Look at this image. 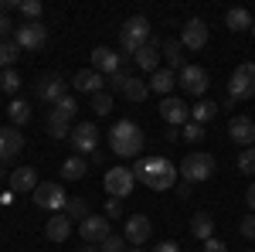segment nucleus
Listing matches in <instances>:
<instances>
[{
	"instance_id": "nucleus-1",
	"label": "nucleus",
	"mask_w": 255,
	"mask_h": 252,
	"mask_svg": "<svg viewBox=\"0 0 255 252\" xmlns=\"http://www.w3.org/2000/svg\"><path fill=\"white\" fill-rule=\"evenodd\" d=\"M129 171H133V177L143 181L150 191H170L174 181H177V167L167 157H139Z\"/></svg>"
},
{
	"instance_id": "nucleus-2",
	"label": "nucleus",
	"mask_w": 255,
	"mask_h": 252,
	"mask_svg": "<svg viewBox=\"0 0 255 252\" xmlns=\"http://www.w3.org/2000/svg\"><path fill=\"white\" fill-rule=\"evenodd\" d=\"M143 130H139L133 119H119V123H113L109 126V150L116 157H139V150H143Z\"/></svg>"
},
{
	"instance_id": "nucleus-3",
	"label": "nucleus",
	"mask_w": 255,
	"mask_h": 252,
	"mask_svg": "<svg viewBox=\"0 0 255 252\" xmlns=\"http://www.w3.org/2000/svg\"><path fill=\"white\" fill-rule=\"evenodd\" d=\"M146 41H150V20L143 17V14L123 20V27H119V48H123L126 55H136Z\"/></svg>"
},
{
	"instance_id": "nucleus-4",
	"label": "nucleus",
	"mask_w": 255,
	"mask_h": 252,
	"mask_svg": "<svg viewBox=\"0 0 255 252\" xmlns=\"http://www.w3.org/2000/svg\"><path fill=\"white\" fill-rule=\"evenodd\" d=\"M215 167H218V160L211 154H187L180 164H177V174L184 177L187 184H201V181H208V177L215 174Z\"/></svg>"
},
{
	"instance_id": "nucleus-5",
	"label": "nucleus",
	"mask_w": 255,
	"mask_h": 252,
	"mask_svg": "<svg viewBox=\"0 0 255 252\" xmlns=\"http://www.w3.org/2000/svg\"><path fill=\"white\" fill-rule=\"evenodd\" d=\"M252 96H255V61H245L228 78V106L245 102V99H252Z\"/></svg>"
},
{
	"instance_id": "nucleus-6",
	"label": "nucleus",
	"mask_w": 255,
	"mask_h": 252,
	"mask_svg": "<svg viewBox=\"0 0 255 252\" xmlns=\"http://www.w3.org/2000/svg\"><path fill=\"white\" fill-rule=\"evenodd\" d=\"M14 41L20 44V51H41L48 44V27L41 20H27V24H17L14 31Z\"/></svg>"
},
{
	"instance_id": "nucleus-7",
	"label": "nucleus",
	"mask_w": 255,
	"mask_h": 252,
	"mask_svg": "<svg viewBox=\"0 0 255 252\" xmlns=\"http://www.w3.org/2000/svg\"><path fill=\"white\" fill-rule=\"evenodd\" d=\"M177 85L187 92V96H204L208 92V85H211V78H208V72L201 68V65H184L180 72H177Z\"/></svg>"
},
{
	"instance_id": "nucleus-8",
	"label": "nucleus",
	"mask_w": 255,
	"mask_h": 252,
	"mask_svg": "<svg viewBox=\"0 0 255 252\" xmlns=\"http://www.w3.org/2000/svg\"><path fill=\"white\" fill-rule=\"evenodd\" d=\"M34 198V205L44 208V212H65V205H68V198H65V188L55 184V181H44L38 184V191L31 194Z\"/></svg>"
},
{
	"instance_id": "nucleus-9",
	"label": "nucleus",
	"mask_w": 255,
	"mask_h": 252,
	"mask_svg": "<svg viewBox=\"0 0 255 252\" xmlns=\"http://www.w3.org/2000/svg\"><path fill=\"white\" fill-rule=\"evenodd\" d=\"M102 184H106V191L113 194V198H119V201H123L126 194H133V184H136V177H133V171H129V167H109Z\"/></svg>"
},
{
	"instance_id": "nucleus-10",
	"label": "nucleus",
	"mask_w": 255,
	"mask_h": 252,
	"mask_svg": "<svg viewBox=\"0 0 255 252\" xmlns=\"http://www.w3.org/2000/svg\"><path fill=\"white\" fill-rule=\"evenodd\" d=\"M79 235L89 242V246H102L106 239H109V218H102V215H89L85 222H79Z\"/></svg>"
},
{
	"instance_id": "nucleus-11",
	"label": "nucleus",
	"mask_w": 255,
	"mask_h": 252,
	"mask_svg": "<svg viewBox=\"0 0 255 252\" xmlns=\"http://www.w3.org/2000/svg\"><path fill=\"white\" fill-rule=\"evenodd\" d=\"M68 143L75 147V154H96V147H99V130L92 126V123H79L75 130H72V136H68Z\"/></svg>"
},
{
	"instance_id": "nucleus-12",
	"label": "nucleus",
	"mask_w": 255,
	"mask_h": 252,
	"mask_svg": "<svg viewBox=\"0 0 255 252\" xmlns=\"http://www.w3.org/2000/svg\"><path fill=\"white\" fill-rule=\"evenodd\" d=\"M228 140H232V143H238L242 150L255 147V119H249V116H235L232 123H228Z\"/></svg>"
},
{
	"instance_id": "nucleus-13",
	"label": "nucleus",
	"mask_w": 255,
	"mask_h": 252,
	"mask_svg": "<svg viewBox=\"0 0 255 252\" xmlns=\"http://www.w3.org/2000/svg\"><path fill=\"white\" fill-rule=\"evenodd\" d=\"M160 116L167 119L174 130H180V126H187L191 123V109L184 106V99H177V96H167L163 102H160Z\"/></svg>"
},
{
	"instance_id": "nucleus-14",
	"label": "nucleus",
	"mask_w": 255,
	"mask_h": 252,
	"mask_svg": "<svg viewBox=\"0 0 255 252\" xmlns=\"http://www.w3.org/2000/svg\"><path fill=\"white\" fill-rule=\"evenodd\" d=\"M34 92H38L41 102H51V106H55V102L65 96V78L55 75V72H44V75L38 78V85H34Z\"/></svg>"
},
{
	"instance_id": "nucleus-15",
	"label": "nucleus",
	"mask_w": 255,
	"mask_h": 252,
	"mask_svg": "<svg viewBox=\"0 0 255 252\" xmlns=\"http://www.w3.org/2000/svg\"><path fill=\"white\" fill-rule=\"evenodd\" d=\"M160 48H163V41H160V38H150L136 51V55H133V61H136L139 72H150V75H153V72L160 68Z\"/></svg>"
},
{
	"instance_id": "nucleus-16",
	"label": "nucleus",
	"mask_w": 255,
	"mask_h": 252,
	"mask_svg": "<svg viewBox=\"0 0 255 252\" xmlns=\"http://www.w3.org/2000/svg\"><path fill=\"white\" fill-rule=\"evenodd\" d=\"M180 44H184V48H191V51H201V48L208 44V24H204L201 17H191L187 24H184Z\"/></svg>"
},
{
	"instance_id": "nucleus-17",
	"label": "nucleus",
	"mask_w": 255,
	"mask_h": 252,
	"mask_svg": "<svg viewBox=\"0 0 255 252\" xmlns=\"http://www.w3.org/2000/svg\"><path fill=\"white\" fill-rule=\"evenodd\" d=\"M24 150V136L17 126H0V164L3 160H14Z\"/></svg>"
},
{
	"instance_id": "nucleus-18",
	"label": "nucleus",
	"mask_w": 255,
	"mask_h": 252,
	"mask_svg": "<svg viewBox=\"0 0 255 252\" xmlns=\"http://www.w3.org/2000/svg\"><path fill=\"white\" fill-rule=\"evenodd\" d=\"M150 235H153V222H150L146 215H133V218H126V242H133V246H146Z\"/></svg>"
},
{
	"instance_id": "nucleus-19",
	"label": "nucleus",
	"mask_w": 255,
	"mask_h": 252,
	"mask_svg": "<svg viewBox=\"0 0 255 252\" xmlns=\"http://www.w3.org/2000/svg\"><path fill=\"white\" fill-rule=\"evenodd\" d=\"M119 55L113 51V48H106V44H99V48H92V68H96L99 75H113V72H119Z\"/></svg>"
},
{
	"instance_id": "nucleus-20",
	"label": "nucleus",
	"mask_w": 255,
	"mask_h": 252,
	"mask_svg": "<svg viewBox=\"0 0 255 252\" xmlns=\"http://www.w3.org/2000/svg\"><path fill=\"white\" fill-rule=\"evenodd\" d=\"M44 235H48L51 242H68V235H72V218L65 212H55L48 218V225H44Z\"/></svg>"
},
{
	"instance_id": "nucleus-21",
	"label": "nucleus",
	"mask_w": 255,
	"mask_h": 252,
	"mask_svg": "<svg viewBox=\"0 0 255 252\" xmlns=\"http://www.w3.org/2000/svg\"><path fill=\"white\" fill-rule=\"evenodd\" d=\"M10 191L17 194V191H38V174H34V167H17V171H10Z\"/></svg>"
},
{
	"instance_id": "nucleus-22",
	"label": "nucleus",
	"mask_w": 255,
	"mask_h": 252,
	"mask_svg": "<svg viewBox=\"0 0 255 252\" xmlns=\"http://www.w3.org/2000/svg\"><path fill=\"white\" fill-rule=\"evenodd\" d=\"M72 85H75L79 92H89V96H96V92H102V75H99L96 68H82V72H75Z\"/></svg>"
},
{
	"instance_id": "nucleus-23",
	"label": "nucleus",
	"mask_w": 255,
	"mask_h": 252,
	"mask_svg": "<svg viewBox=\"0 0 255 252\" xmlns=\"http://www.w3.org/2000/svg\"><path fill=\"white\" fill-rule=\"evenodd\" d=\"M174 85H177V75L170 72V68H157V72L150 75V92H160L163 99L174 92Z\"/></svg>"
},
{
	"instance_id": "nucleus-24",
	"label": "nucleus",
	"mask_w": 255,
	"mask_h": 252,
	"mask_svg": "<svg viewBox=\"0 0 255 252\" xmlns=\"http://www.w3.org/2000/svg\"><path fill=\"white\" fill-rule=\"evenodd\" d=\"M160 55L167 58V68H170V72H180V68H184V44H180V41L167 38L163 48H160Z\"/></svg>"
},
{
	"instance_id": "nucleus-25",
	"label": "nucleus",
	"mask_w": 255,
	"mask_h": 252,
	"mask_svg": "<svg viewBox=\"0 0 255 252\" xmlns=\"http://www.w3.org/2000/svg\"><path fill=\"white\" fill-rule=\"evenodd\" d=\"M191 235L201 239V242H208V239L215 235V218H211L208 212H197L194 218H191Z\"/></svg>"
},
{
	"instance_id": "nucleus-26",
	"label": "nucleus",
	"mask_w": 255,
	"mask_h": 252,
	"mask_svg": "<svg viewBox=\"0 0 255 252\" xmlns=\"http://www.w3.org/2000/svg\"><path fill=\"white\" fill-rule=\"evenodd\" d=\"M225 27L228 31H249L252 27V14L245 7H232V10H225Z\"/></svg>"
},
{
	"instance_id": "nucleus-27",
	"label": "nucleus",
	"mask_w": 255,
	"mask_h": 252,
	"mask_svg": "<svg viewBox=\"0 0 255 252\" xmlns=\"http://www.w3.org/2000/svg\"><path fill=\"white\" fill-rule=\"evenodd\" d=\"M85 171H89V160H85L82 154L68 157V160L61 164V177H65V181H82V177H85Z\"/></svg>"
},
{
	"instance_id": "nucleus-28",
	"label": "nucleus",
	"mask_w": 255,
	"mask_h": 252,
	"mask_svg": "<svg viewBox=\"0 0 255 252\" xmlns=\"http://www.w3.org/2000/svg\"><path fill=\"white\" fill-rule=\"evenodd\" d=\"M218 109H221V106L211 102V99H197V106L191 109V123H201V126H204V123H211V119L218 116Z\"/></svg>"
},
{
	"instance_id": "nucleus-29",
	"label": "nucleus",
	"mask_w": 255,
	"mask_h": 252,
	"mask_svg": "<svg viewBox=\"0 0 255 252\" xmlns=\"http://www.w3.org/2000/svg\"><path fill=\"white\" fill-rule=\"evenodd\" d=\"M123 96L129 99V102H143V99L150 96V82H143V78L129 75V82L123 85Z\"/></svg>"
},
{
	"instance_id": "nucleus-30",
	"label": "nucleus",
	"mask_w": 255,
	"mask_h": 252,
	"mask_svg": "<svg viewBox=\"0 0 255 252\" xmlns=\"http://www.w3.org/2000/svg\"><path fill=\"white\" fill-rule=\"evenodd\" d=\"M20 58V44L14 38H7V41H0V68L7 72V68H14Z\"/></svg>"
},
{
	"instance_id": "nucleus-31",
	"label": "nucleus",
	"mask_w": 255,
	"mask_h": 252,
	"mask_svg": "<svg viewBox=\"0 0 255 252\" xmlns=\"http://www.w3.org/2000/svg\"><path fill=\"white\" fill-rule=\"evenodd\" d=\"M72 130H75V126H72V119L58 116V113H51V116H48V133L55 136V140H68Z\"/></svg>"
},
{
	"instance_id": "nucleus-32",
	"label": "nucleus",
	"mask_w": 255,
	"mask_h": 252,
	"mask_svg": "<svg viewBox=\"0 0 255 252\" xmlns=\"http://www.w3.org/2000/svg\"><path fill=\"white\" fill-rule=\"evenodd\" d=\"M7 116H10L14 126H24V123L31 119V102H27V99H14L10 109H7Z\"/></svg>"
},
{
	"instance_id": "nucleus-33",
	"label": "nucleus",
	"mask_w": 255,
	"mask_h": 252,
	"mask_svg": "<svg viewBox=\"0 0 255 252\" xmlns=\"http://www.w3.org/2000/svg\"><path fill=\"white\" fill-rule=\"evenodd\" d=\"M65 215H68V218H79V222H85V218H89V201H85V198H68V205H65Z\"/></svg>"
},
{
	"instance_id": "nucleus-34",
	"label": "nucleus",
	"mask_w": 255,
	"mask_h": 252,
	"mask_svg": "<svg viewBox=\"0 0 255 252\" xmlns=\"http://www.w3.org/2000/svg\"><path fill=\"white\" fill-rule=\"evenodd\" d=\"M51 113H58V116L72 119L75 113H79V102H75V96H61L58 102H55V109H51Z\"/></svg>"
},
{
	"instance_id": "nucleus-35",
	"label": "nucleus",
	"mask_w": 255,
	"mask_h": 252,
	"mask_svg": "<svg viewBox=\"0 0 255 252\" xmlns=\"http://www.w3.org/2000/svg\"><path fill=\"white\" fill-rule=\"evenodd\" d=\"M92 109H96V116H109L113 113V96L109 92H96L92 96Z\"/></svg>"
},
{
	"instance_id": "nucleus-36",
	"label": "nucleus",
	"mask_w": 255,
	"mask_h": 252,
	"mask_svg": "<svg viewBox=\"0 0 255 252\" xmlns=\"http://www.w3.org/2000/svg\"><path fill=\"white\" fill-rule=\"evenodd\" d=\"M0 89H3L7 96H14V92H17V89H20V75H17V72H14V68H7V72L0 75Z\"/></svg>"
},
{
	"instance_id": "nucleus-37",
	"label": "nucleus",
	"mask_w": 255,
	"mask_h": 252,
	"mask_svg": "<svg viewBox=\"0 0 255 252\" xmlns=\"http://www.w3.org/2000/svg\"><path fill=\"white\" fill-rule=\"evenodd\" d=\"M238 171H242V174H255V147H249V150L238 154Z\"/></svg>"
},
{
	"instance_id": "nucleus-38",
	"label": "nucleus",
	"mask_w": 255,
	"mask_h": 252,
	"mask_svg": "<svg viewBox=\"0 0 255 252\" xmlns=\"http://www.w3.org/2000/svg\"><path fill=\"white\" fill-rule=\"evenodd\" d=\"M17 10L24 14V17H31V20H41V10H44V7H41V0H20Z\"/></svg>"
},
{
	"instance_id": "nucleus-39",
	"label": "nucleus",
	"mask_w": 255,
	"mask_h": 252,
	"mask_svg": "<svg viewBox=\"0 0 255 252\" xmlns=\"http://www.w3.org/2000/svg\"><path fill=\"white\" fill-rule=\"evenodd\" d=\"M123 246H126V235H109V239L99 246V252H126Z\"/></svg>"
},
{
	"instance_id": "nucleus-40",
	"label": "nucleus",
	"mask_w": 255,
	"mask_h": 252,
	"mask_svg": "<svg viewBox=\"0 0 255 252\" xmlns=\"http://www.w3.org/2000/svg\"><path fill=\"white\" fill-rule=\"evenodd\" d=\"M238 232H242V239H255V212H249L238 222Z\"/></svg>"
},
{
	"instance_id": "nucleus-41",
	"label": "nucleus",
	"mask_w": 255,
	"mask_h": 252,
	"mask_svg": "<svg viewBox=\"0 0 255 252\" xmlns=\"http://www.w3.org/2000/svg\"><path fill=\"white\" fill-rule=\"evenodd\" d=\"M126 82H129V72H126V68H119V72L109 75V89H113V92H123V85H126Z\"/></svg>"
},
{
	"instance_id": "nucleus-42",
	"label": "nucleus",
	"mask_w": 255,
	"mask_h": 252,
	"mask_svg": "<svg viewBox=\"0 0 255 252\" xmlns=\"http://www.w3.org/2000/svg\"><path fill=\"white\" fill-rule=\"evenodd\" d=\"M201 136H204V126H201V123H187V126H184V133H180V140H191V143H197Z\"/></svg>"
},
{
	"instance_id": "nucleus-43",
	"label": "nucleus",
	"mask_w": 255,
	"mask_h": 252,
	"mask_svg": "<svg viewBox=\"0 0 255 252\" xmlns=\"http://www.w3.org/2000/svg\"><path fill=\"white\" fill-rule=\"evenodd\" d=\"M14 31H17V27L10 24V14H3V10H0V41L14 38Z\"/></svg>"
},
{
	"instance_id": "nucleus-44",
	"label": "nucleus",
	"mask_w": 255,
	"mask_h": 252,
	"mask_svg": "<svg viewBox=\"0 0 255 252\" xmlns=\"http://www.w3.org/2000/svg\"><path fill=\"white\" fill-rule=\"evenodd\" d=\"M201 252H228V246H225L221 239H215V235H211L208 242H201Z\"/></svg>"
},
{
	"instance_id": "nucleus-45",
	"label": "nucleus",
	"mask_w": 255,
	"mask_h": 252,
	"mask_svg": "<svg viewBox=\"0 0 255 252\" xmlns=\"http://www.w3.org/2000/svg\"><path fill=\"white\" fill-rule=\"evenodd\" d=\"M106 218H123V201H119V198H109V205H106Z\"/></svg>"
},
{
	"instance_id": "nucleus-46",
	"label": "nucleus",
	"mask_w": 255,
	"mask_h": 252,
	"mask_svg": "<svg viewBox=\"0 0 255 252\" xmlns=\"http://www.w3.org/2000/svg\"><path fill=\"white\" fill-rule=\"evenodd\" d=\"M245 205H249V212H255V184H249V191H245Z\"/></svg>"
},
{
	"instance_id": "nucleus-47",
	"label": "nucleus",
	"mask_w": 255,
	"mask_h": 252,
	"mask_svg": "<svg viewBox=\"0 0 255 252\" xmlns=\"http://www.w3.org/2000/svg\"><path fill=\"white\" fill-rule=\"evenodd\" d=\"M153 252H180V246H177V242H160Z\"/></svg>"
},
{
	"instance_id": "nucleus-48",
	"label": "nucleus",
	"mask_w": 255,
	"mask_h": 252,
	"mask_svg": "<svg viewBox=\"0 0 255 252\" xmlns=\"http://www.w3.org/2000/svg\"><path fill=\"white\" fill-rule=\"evenodd\" d=\"M191 188H194V184L184 181V184H177V194H180V198H191Z\"/></svg>"
},
{
	"instance_id": "nucleus-49",
	"label": "nucleus",
	"mask_w": 255,
	"mask_h": 252,
	"mask_svg": "<svg viewBox=\"0 0 255 252\" xmlns=\"http://www.w3.org/2000/svg\"><path fill=\"white\" fill-rule=\"evenodd\" d=\"M79 252H99V249H96V246H82Z\"/></svg>"
},
{
	"instance_id": "nucleus-50",
	"label": "nucleus",
	"mask_w": 255,
	"mask_h": 252,
	"mask_svg": "<svg viewBox=\"0 0 255 252\" xmlns=\"http://www.w3.org/2000/svg\"><path fill=\"white\" fill-rule=\"evenodd\" d=\"M3 177H7V171H3V167H0V181H3Z\"/></svg>"
},
{
	"instance_id": "nucleus-51",
	"label": "nucleus",
	"mask_w": 255,
	"mask_h": 252,
	"mask_svg": "<svg viewBox=\"0 0 255 252\" xmlns=\"http://www.w3.org/2000/svg\"><path fill=\"white\" fill-rule=\"evenodd\" d=\"M126 252H143V249H136V246H133V249H126Z\"/></svg>"
},
{
	"instance_id": "nucleus-52",
	"label": "nucleus",
	"mask_w": 255,
	"mask_h": 252,
	"mask_svg": "<svg viewBox=\"0 0 255 252\" xmlns=\"http://www.w3.org/2000/svg\"><path fill=\"white\" fill-rule=\"evenodd\" d=\"M242 252H255V249H242Z\"/></svg>"
},
{
	"instance_id": "nucleus-53",
	"label": "nucleus",
	"mask_w": 255,
	"mask_h": 252,
	"mask_svg": "<svg viewBox=\"0 0 255 252\" xmlns=\"http://www.w3.org/2000/svg\"><path fill=\"white\" fill-rule=\"evenodd\" d=\"M252 31H255V20H252Z\"/></svg>"
}]
</instances>
